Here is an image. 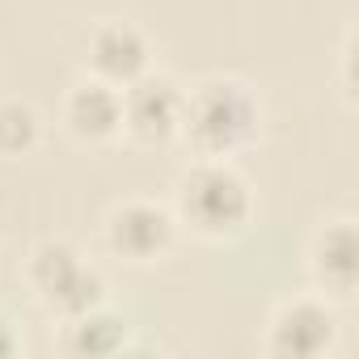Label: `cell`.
I'll return each mask as SVG.
<instances>
[{
  "instance_id": "3",
  "label": "cell",
  "mask_w": 359,
  "mask_h": 359,
  "mask_svg": "<svg viewBox=\"0 0 359 359\" xmlns=\"http://www.w3.org/2000/svg\"><path fill=\"white\" fill-rule=\"evenodd\" d=\"M26 287L55 321L81 317V313L106 304L102 271L85 258L81 245H72L64 237H47V241H39L30 250V258H26Z\"/></svg>"
},
{
  "instance_id": "6",
  "label": "cell",
  "mask_w": 359,
  "mask_h": 359,
  "mask_svg": "<svg viewBox=\"0 0 359 359\" xmlns=\"http://www.w3.org/2000/svg\"><path fill=\"white\" fill-rule=\"evenodd\" d=\"M182 85L165 72H144L131 85H123V140L135 148H165L177 140L182 127Z\"/></svg>"
},
{
  "instance_id": "13",
  "label": "cell",
  "mask_w": 359,
  "mask_h": 359,
  "mask_svg": "<svg viewBox=\"0 0 359 359\" xmlns=\"http://www.w3.org/2000/svg\"><path fill=\"white\" fill-rule=\"evenodd\" d=\"M342 93L351 97V34H346V43H342Z\"/></svg>"
},
{
  "instance_id": "12",
  "label": "cell",
  "mask_w": 359,
  "mask_h": 359,
  "mask_svg": "<svg viewBox=\"0 0 359 359\" xmlns=\"http://www.w3.org/2000/svg\"><path fill=\"white\" fill-rule=\"evenodd\" d=\"M22 346H26V342H22V330H18V321L0 313V359L22 355Z\"/></svg>"
},
{
  "instance_id": "7",
  "label": "cell",
  "mask_w": 359,
  "mask_h": 359,
  "mask_svg": "<svg viewBox=\"0 0 359 359\" xmlns=\"http://www.w3.org/2000/svg\"><path fill=\"white\" fill-rule=\"evenodd\" d=\"M60 123L76 144H110L123 131V89L97 81V76H76L60 102Z\"/></svg>"
},
{
  "instance_id": "11",
  "label": "cell",
  "mask_w": 359,
  "mask_h": 359,
  "mask_svg": "<svg viewBox=\"0 0 359 359\" xmlns=\"http://www.w3.org/2000/svg\"><path fill=\"white\" fill-rule=\"evenodd\" d=\"M43 140V118L30 102L22 97H5L0 102V156L5 161H18V156H30Z\"/></svg>"
},
{
  "instance_id": "1",
  "label": "cell",
  "mask_w": 359,
  "mask_h": 359,
  "mask_svg": "<svg viewBox=\"0 0 359 359\" xmlns=\"http://www.w3.org/2000/svg\"><path fill=\"white\" fill-rule=\"evenodd\" d=\"M262 135V97L250 81L216 72L182 93V127L177 140L203 161H233Z\"/></svg>"
},
{
  "instance_id": "8",
  "label": "cell",
  "mask_w": 359,
  "mask_h": 359,
  "mask_svg": "<svg viewBox=\"0 0 359 359\" xmlns=\"http://www.w3.org/2000/svg\"><path fill=\"white\" fill-rule=\"evenodd\" d=\"M309 275H313V287L334 304L355 296V287H359V229L351 216L317 229V237L309 241Z\"/></svg>"
},
{
  "instance_id": "2",
  "label": "cell",
  "mask_w": 359,
  "mask_h": 359,
  "mask_svg": "<svg viewBox=\"0 0 359 359\" xmlns=\"http://www.w3.org/2000/svg\"><path fill=\"white\" fill-rule=\"evenodd\" d=\"M173 216L203 241H233L254 216V187L233 161L195 156L173 187Z\"/></svg>"
},
{
  "instance_id": "4",
  "label": "cell",
  "mask_w": 359,
  "mask_h": 359,
  "mask_svg": "<svg viewBox=\"0 0 359 359\" xmlns=\"http://www.w3.org/2000/svg\"><path fill=\"white\" fill-rule=\"evenodd\" d=\"M177 233H182V224H177L173 208L140 195L114 203L102 220V245L127 266H152L169 258V250L177 245Z\"/></svg>"
},
{
  "instance_id": "10",
  "label": "cell",
  "mask_w": 359,
  "mask_h": 359,
  "mask_svg": "<svg viewBox=\"0 0 359 359\" xmlns=\"http://www.w3.org/2000/svg\"><path fill=\"white\" fill-rule=\"evenodd\" d=\"M60 325H64L60 330V351L64 355L97 359V355H118L127 346V321L118 313H110L106 304H97V309H89L81 317H68Z\"/></svg>"
},
{
  "instance_id": "5",
  "label": "cell",
  "mask_w": 359,
  "mask_h": 359,
  "mask_svg": "<svg viewBox=\"0 0 359 359\" xmlns=\"http://www.w3.org/2000/svg\"><path fill=\"white\" fill-rule=\"evenodd\" d=\"M338 325H342L338 309L321 292L317 296H292L271 313L262 351L275 359H321L334 351Z\"/></svg>"
},
{
  "instance_id": "9",
  "label": "cell",
  "mask_w": 359,
  "mask_h": 359,
  "mask_svg": "<svg viewBox=\"0 0 359 359\" xmlns=\"http://www.w3.org/2000/svg\"><path fill=\"white\" fill-rule=\"evenodd\" d=\"M152 64V43L140 26L131 22H102L93 26L89 43H85V72L123 89L135 76H144Z\"/></svg>"
}]
</instances>
